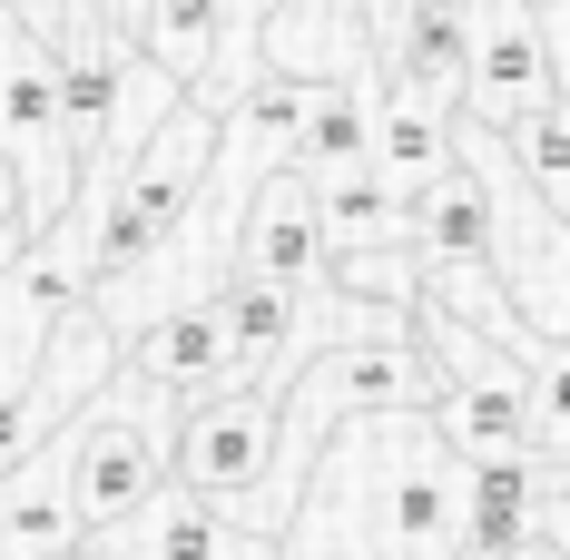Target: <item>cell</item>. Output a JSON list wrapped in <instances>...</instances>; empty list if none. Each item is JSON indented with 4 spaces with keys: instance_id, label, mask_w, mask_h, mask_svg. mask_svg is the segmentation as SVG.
Returning <instances> with one entry per match:
<instances>
[{
    "instance_id": "obj_1",
    "label": "cell",
    "mask_w": 570,
    "mask_h": 560,
    "mask_svg": "<svg viewBox=\"0 0 570 560\" xmlns=\"http://www.w3.org/2000/svg\"><path fill=\"white\" fill-rule=\"evenodd\" d=\"M168 443H177V393L138 384L118 364L109 384L89 393V413L69 423V492H79V521H128L168 482Z\"/></svg>"
},
{
    "instance_id": "obj_2",
    "label": "cell",
    "mask_w": 570,
    "mask_h": 560,
    "mask_svg": "<svg viewBox=\"0 0 570 560\" xmlns=\"http://www.w3.org/2000/svg\"><path fill=\"white\" fill-rule=\"evenodd\" d=\"M285 443V393L276 384H217L197 403H177V443H168V482L207 492L217 511H246L276 472Z\"/></svg>"
},
{
    "instance_id": "obj_3",
    "label": "cell",
    "mask_w": 570,
    "mask_h": 560,
    "mask_svg": "<svg viewBox=\"0 0 570 560\" xmlns=\"http://www.w3.org/2000/svg\"><path fill=\"white\" fill-rule=\"evenodd\" d=\"M551 89V40H541V10L531 0H472V69H462V118L472 128H512L531 118Z\"/></svg>"
},
{
    "instance_id": "obj_4",
    "label": "cell",
    "mask_w": 570,
    "mask_h": 560,
    "mask_svg": "<svg viewBox=\"0 0 570 560\" xmlns=\"http://www.w3.org/2000/svg\"><path fill=\"white\" fill-rule=\"evenodd\" d=\"M236 266L285 276V285H325V207H315V177L295 168V158L246 187V217H236Z\"/></svg>"
},
{
    "instance_id": "obj_5",
    "label": "cell",
    "mask_w": 570,
    "mask_h": 560,
    "mask_svg": "<svg viewBox=\"0 0 570 560\" xmlns=\"http://www.w3.org/2000/svg\"><path fill=\"white\" fill-rule=\"evenodd\" d=\"M561 531V462L551 452H492L462 482V551H521Z\"/></svg>"
},
{
    "instance_id": "obj_6",
    "label": "cell",
    "mask_w": 570,
    "mask_h": 560,
    "mask_svg": "<svg viewBox=\"0 0 570 560\" xmlns=\"http://www.w3.org/2000/svg\"><path fill=\"white\" fill-rule=\"evenodd\" d=\"M128 374L158 384V393H177V403H197V393H217V384H246L217 295H187V305H168V315H148V325L128 335Z\"/></svg>"
},
{
    "instance_id": "obj_7",
    "label": "cell",
    "mask_w": 570,
    "mask_h": 560,
    "mask_svg": "<svg viewBox=\"0 0 570 560\" xmlns=\"http://www.w3.org/2000/svg\"><path fill=\"white\" fill-rule=\"evenodd\" d=\"M256 69H285V79H354V69H374L364 0H276L266 30H256Z\"/></svg>"
},
{
    "instance_id": "obj_8",
    "label": "cell",
    "mask_w": 570,
    "mask_h": 560,
    "mask_svg": "<svg viewBox=\"0 0 570 560\" xmlns=\"http://www.w3.org/2000/svg\"><path fill=\"white\" fill-rule=\"evenodd\" d=\"M79 492H69V423L40 452H20L0 472V560H59L79 541Z\"/></svg>"
},
{
    "instance_id": "obj_9",
    "label": "cell",
    "mask_w": 570,
    "mask_h": 560,
    "mask_svg": "<svg viewBox=\"0 0 570 560\" xmlns=\"http://www.w3.org/2000/svg\"><path fill=\"white\" fill-rule=\"evenodd\" d=\"M374 69L394 89H433L462 109V69H472V0H413L394 30L374 40Z\"/></svg>"
},
{
    "instance_id": "obj_10",
    "label": "cell",
    "mask_w": 570,
    "mask_h": 560,
    "mask_svg": "<svg viewBox=\"0 0 570 560\" xmlns=\"http://www.w3.org/2000/svg\"><path fill=\"white\" fill-rule=\"evenodd\" d=\"M453 158H462V109L433 99V89H394L384 79V99H374V168L394 177L403 197H423Z\"/></svg>"
},
{
    "instance_id": "obj_11",
    "label": "cell",
    "mask_w": 570,
    "mask_h": 560,
    "mask_svg": "<svg viewBox=\"0 0 570 560\" xmlns=\"http://www.w3.org/2000/svg\"><path fill=\"white\" fill-rule=\"evenodd\" d=\"M374 99H384V69H354V79H315V89H305V118H295V168L315 177V187L374 158Z\"/></svg>"
},
{
    "instance_id": "obj_12",
    "label": "cell",
    "mask_w": 570,
    "mask_h": 560,
    "mask_svg": "<svg viewBox=\"0 0 570 560\" xmlns=\"http://www.w3.org/2000/svg\"><path fill=\"white\" fill-rule=\"evenodd\" d=\"M315 207H325V256H364V246H413V197H403L394 177L374 168H344L315 187Z\"/></svg>"
},
{
    "instance_id": "obj_13",
    "label": "cell",
    "mask_w": 570,
    "mask_h": 560,
    "mask_svg": "<svg viewBox=\"0 0 570 560\" xmlns=\"http://www.w3.org/2000/svg\"><path fill=\"white\" fill-rule=\"evenodd\" d=\"M502 158H512V177L551 217H570V99H541L531 118H512L502 128Z\"/></svg>"
},
{
    "instance_id": "obj_14",
    "label": "cell",
    "mask_w": 570,
    "mask_h": 560,
    "mask_svg": "<svg viewBox=\"0 0 570 560\" xmlns=\"http://www.w3.org/2000/svg\"><path fill=\"white\" fill-rule=\"evenodd\" d=\"M521 374H531V443L570 472V335H531Z\"/></svg>"
},
{
    "instance_id": "obj_15",
    "label": "cell",
    "mask_w": 570,
    "mask_h": 560,
    "mask_svg": "<svg viewBox=\"0 0 570 560\" xmlns=\"http://www.w3.org/2000/svg\"><path fill=\"white\" fill-rule=\"evenodd\" d=\"M541 10V40H551V89L570 99V0H531Z\"/></svg>"
},
{
    "instance_id": "obj_16",
    "label": "cell",
    "mask_w": 570,
    "mask_h": 560,
    "mask_svg": "<svg viewBox=\"0 0 570 560\" xmlns=\"http://www.w3.org/2000/svg\"><path fill=\"white\" fill-rule=\"evenodd\" d=\"M453 560H570V531H541V541H521V551H453Z\"/></svg>"
},
{
    "instance_id": "obj_17",
    "label": "cell",
    "mask_w": 570,
    "mask_h": 560,
    "mask_svg": "<svg viewBox=\"0 0 570 560\" xmlns=\"http://www.w3.org/2000/svg\"><path fill=\"white\" fill-rule=\"evenodd\" d=\"M403 10H413V0H364V20H374V40H384V30H394Z\"/></svg>"
},
{
    "instance_id": "obj_18",
    "label": "cell",
    "mask_w": 570,
    "mask_h": 560,
    "mask_svg": "<svg viewBox=\"0 0 570 560\" xmlns=\"http://www.w3.org/2000/svg\"><path fill=\"white\" fill-rule=\"evenodd\" d=\"M561 531H570V472H561Z\"/></svg>"
}]
</instances>
